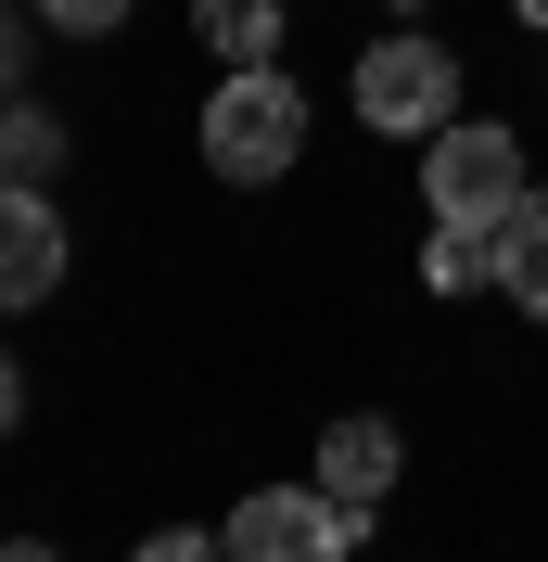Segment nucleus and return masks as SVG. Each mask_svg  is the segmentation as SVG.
Listing matches in <instances>:
<instances>
[{"instance_id":"f257e3e1","label":"nucleus","mask_w":548,"mask_h":562,"mask_svg":"<svg viewBox=\"0 0 548 562\" xmlns=\"http://www.w3.org/2000/svg\"><path fill=\"white\" fill-rule=\"evenodd\" d=\"M294 154H307V90L281 65H230L217 103H205V167L217 179H281Z\"/></svg>"},{"instance_id":"f03ea898","label":"nucleus","mask_w":548,"mask_h":562,"mask_svg":"<svg viewBox=\"0 0 548 562\" xmlns=\"http://www.w3.org/2000/svg\"><path fill=\"white\" fill-rule=\"evenodd\" d=\"M421 192H434V217H459V231H498V217H511L536 179H523V140H511V128L446 115V128L421 140Z\"/></svg>"},{"instance_id":"7ed1b4c3","label":"nucleus","mask_w":548,"mask_h":562,"mask_svg":"<svg viewBox=\"0 0 548 562\" xmlns=\"http://www.w3.org/2000/svg\"><path fill=\"white\" fill-rule=\"evenodd\" d=\"M357 115L370 128H396V140H434L446 115H459V65H446V38H370L357 52Z\"/></svg>"},{"instance_id":"20e7f679","label":"nucleus","mask_w":548,"mask_h":562,"mask_svg":"<svg viewBox=\"0 0 548 562\" xmlns=\"http://www.w3.org/2000/svg\"><path fill=\"white\" fill-rule=\"evenodd\" d=\"M217 537H230V562H344L357 550V512L319 498V486H255Z\"/></svg>"},{"instance_id":"39448f33","label":"nucleus","mask_w":548,"mask_h":562,"mask_svg":"<svg viewBox=\"0 0 548 562\" xmlns=\"http://www.w3.org/2000/svg\"><path fill=\"white\" fill-rule=\"evenodd\" d=\"M65 281V217L52 192H0V307H38Z\"/></svg>"},{"instance_id":"423d86ee","label":"nucleus","mask_w":548,"mask_h":562,"mask_svg":"<svg viewBox=\"0 0 548 562\" xmlns=\"http://www.w3.org/2000/svg\"><path fill=\"white\" fill-rule=\"evenodd\" d=\"M319 498H344V512H370L383 486H396V422H370V409H344L332 435H319V473H307Z\"/></svg>"},{"instance_id":"0eeeda50","label":"nucleus","mask_w":548,"mask_h":562,"mask_svg":"<svg viewBox=\"0 0 548 562\" xmlns=\"http://www.w3.org/2000/svg\"><path fill=\"white\" fill-rule=\"evenodd\" d=\"M498 294H511L523 319H548V192H523V205L498 217Z\"/></svg>"},{"instance_id":"6e6552de","label":"nucleus","mask_w":548,"mask_h":562,"mask_svg":"<svg viewBox=\"0 0 548 562\" xmlns=\"http://www.w3.org/2000/svg\"><path fill=\"white\" fill-rule=\"evenodd\" d=\"M52 167H65V128H52L38 103H13V115H0V192H38Z\"/></svg>"},{"instance_id":"1a4fd4ad","label":"nucleus","mask_w":548,"mask_h":562,"mask_svg":"<svg viewBox=\"0 0 548 562\" xmlns=\"http://www.w3.org/2000/svg\"><path fill=\"white\" fill-rule=\"evenodd\" d=\"M217 65H281V0H205Z\"/></svg>"},{"instance_id":"9d476101","label":"nucleus","mask_w":548,"mask_h":562,"mask_svg":"<svg viewBox=\"0 0 548 562\" xmlns=\"http://www.w3.org/2000/svg\"><path fill=\"white\" fill-rule=\"evenodd\" d=\"M421 281H434V294H472V281H498V231H459V217H434Z\"/></svg>"},{"instance_id":"9b49d317","label":"nucleus","mask_w":548,"mask_h":562,"mask_svg":"<svg viewBox=\"0 0 548 562\" xmlns=\"http://www.w3.org/2000/svg\"><path fill=\"white\" fill-rule=\"evenodd\" d=\"M38 26H65V38H103V26H128V0H26Z\"/></svg>"},{"instance_id":"f8f14e48","label":"nucleus","mask_w":548,"mask_h":562,"mask_svg":"<svg viewBox=\"0 0 548 562\" xmlns=\"http://www.w3.org/2000/svg\"><path fill=\"white\" fill-rule=\"evenodd\" d=\"M128 562H230V537H192V525H167V537H140Z\"/></svg>"},{"instance_id":"ddd939ff","label":"nucleus","mask_w":548,"mask_h":562,"mask_svg":"<svg viewBox=\"0 0 548 562\" xmlns=\"http://www.w3.org/2000/svg\"><path fill=\"white\" fill-rule=\"evenodd\" d=\"M13 409H26V371H13V358H0V435H13Z\"/></svg>"},{"instance_id":"4468645a","label":"nucleus","mask_w":548,"mask_h":562,"mask_svg":"<svg viewBox=\"0 0 548 562\" xmlns=\"http://www.w3.org/2000/svg\"><path fill=\"white\" fill-rule=\"evenodd\" d=\"M0 562H65V550H52V537H13V550H0Z\"/></svg>"},{"instance_id":"2eb2a0df","label":"nucleus","mask_w":548,"mask_h":562,"mask_svg":"<svg viewBox=\"0 0 548 562\" xmlns=\"http://www.w3.org/2000/svg\"><path fill=\"white\" fill-rule=\"evenodd\" d=\"M511 13H523V26H536V38H548V0H511Z\"/></svg>"}]
</instances>
